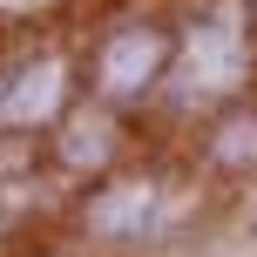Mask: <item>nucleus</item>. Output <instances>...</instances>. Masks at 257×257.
<instances>
[{
    "label": "nucleus",
    "mask_w": 257,
    "mask_h": 257,
    "mask_svg": "<svg viewBox=\"0 0 257 257\" xmlns=\"http://www.w3.org/2000/svg\"><path fill=\"white\" fill-rule=\"evenodd\" d=\"M108 156V128L102 122H75L68 128V163H102Z\"/></svg>",
    "instance_id": "5"
},
{
    "label": "nucleus",
    "mask_w": 257,
    "mask_h": 257,
    "mask_svg": "<svg viewBox=\"0 0 257 257\" xmlns=\"http://www.w3.org/2000/svg\"><path fill=\"white\" fill-rule=\"evenodd\" d=\"M230 163H244V156H257V122H237V128H223V142H217Z\"/></svg>",
    "instance_id": "6"
},
{
    "label": "nucleus",
    "mask_w": 257,
    "mask_h": 257,
    "mask_svg": "<svg viewBox=\"0 0 257 257\" xmlns=\"http://www.w3.org/2000/svg\"><path fill=\"white\" fill-rule=\"evenodd\" d=\"M149 203H156L149 183H128V190H108L102 203L88 210V223L95 230H142V223H149Z\"/></svg>",
    "instance_id": "4"
},
{
    "label": "nucleus",
    "mask_w": 257,
    "mask_h": 257,
    "mask_svg": "<svg viewBox=\"0 0 257 257\" xmlns=\"http://www.w3.org/2000/svg\"><path fill=\"white\" fill-rule=\"evenodd\" d=\"M237 68H244V48H237V7H223L217 27L190 41V61H183V75H176V95H183V102H210L217 88L237 81Z\"/></svg>",
    "instance_id": "1"
},
{
    "label": "nucleus",
    "mask_w": 257,
    "mask_h": 257,
    "mask_svg": "<svg viewBox=\"0 0 257 257\" xmlns=\"http://www.w3.org/2000/svg\"><path fill=\"white\" fill-rule=\"evenodd\" d=\"M54 102H61V68L41 61V68H27V75L7 88L0 115H7V122H48V115H54Z\"/></svg>",
    "instance_id": "3"
},
{
    "label": "nucleus",
    "mask_w": 257,
    "mask_h": 257,
    "mask_svg": "<svg viewBox=\"0 0 257 257\" xmlns=\"http://www.w3.org/2000/svg\"><path fill=\"white\" fill-rule=\"evenodd\" d=\"M156 68H163V34L136 27V34L108 41V54H102V88H108V95H136Z\"/></svg>",
    "instance_id": "2"
}]
</instances>
